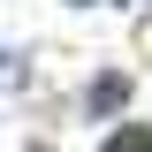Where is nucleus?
I'll return each instance as SVG.
<instances>
[{"mask_svg": "<svg viewBox=\"0 0 152 152\" xmlns=\"http://www.w3.org/2000/svg\"><path fill=\"white\" fill-rule=\"evenodd\" d=\"M122 99H129V76H99L91 84V114H114Z\"/></svg>", "mask_w": 152, "mask_h": 152, "instance_id": "f257e3e1", "label": "nucleus"}, {"mask_svg": "<svg viewBox=\"0 0 152 152\" xmlns=\"http://www.w3.org/2000/svg\"><path fill=\"white\" fill-rule=\"evenodd\" d=\"M107 152H152V129H114Z\"/></svg>", "mask_w": 152, "mask_h": 152, "instance_id": "f03ea898", "label": "nucleus"}, {"mask_svg": "<svg viewBox=\"0 0 152 152\" xmlns=\"http://www.w3.org/2000/svg\"><path fill=\"white\" fill-rule=\"evenodd\" d=\"M69 8H91V0H69Z\"/></svg>", "mask_w": 152, "mask_h": 152, "instance_id": "7ed1b4c3", "label": "nucleus"}]
</instances>
